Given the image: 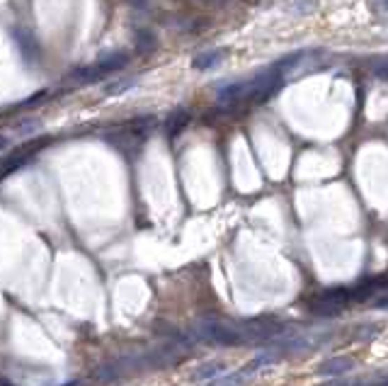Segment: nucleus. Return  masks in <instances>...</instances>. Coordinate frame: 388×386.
Returning a JSON list of instances; mask_svg holds the SVG:
<instances>
[{
    "mask_svg": "<svg viewBox=\"0 0 388 386\" xmlns=\"http://www.w3.org/2000/svg\"><path fill=\"white\" fill-rule=\"evenodd\" d=\"M347 369H352V359L350 357H335V359H328V362L320 364L318 372L323 374V377H330V374H342V372H347Z\"/></svg>",
    "mask_w": 388,
    "mask_h": 386,
    "instance_id": "7",
    "label": "nucleus"
},
{
    "mask_svg": "<svg viewBox=\"0 0 388 386\" xmlns=\"http://www.w3.org/2000/svg\"><path fill=\"white\" fill-rule=\"evenodd\" d=\"M371 5H376L379 8V13H386V0H369Z\"/></svg>",
    "mask_w": 388,
    "mask_h": 386,
    "instance_id": "12",
    "label": "nucleus"
},
{
    "mask_svg": "<svg viewBox=\"0 0 388 386\" xmlns=\"http://www.w3.org/2000/svg\"><path fill=\"white\" fill-rule=\"evenodd\" d=\"M350 302H352L350 287L328 289V292H323L320 297H315L311 302V313H315V316H338Z\"/></svg>",
    "mask_w": 388,
    "mask_h": 386,
    "instance_id": "2",
    "label": "nucleus"
},
{
    "mask_svg": "<svg viewBox=\"0 0 388 386\" xmlns=\"http://www.w3.org/2000/svg\"><path fill=\"white\" fill-rule=\"evenodd\" d=\"M221 59H223V52H204L192 61V68L194 70H209L216 64H221Z\"/></svg>",
    "mask_w": 388,
    "mask_h": 386,
    "instance_id": "8",
    "label": "nucleus"
},
{
    "mask_svg": "<svg viewBox=\"0 0 388 386\" xmlns=\"http://www.w3.org/2000/svg\"><path fill=\"white\" fill-rule=\"evenodd\" d=\"M223 364L221 362H211V364H204L199 372H194V379H211V377H218V374H223Z\"/></svg>",
    "mask_w": 388,
    "mask_h": 386,
    "instance_id": "9",
    "label": "nucleus"
},
{
    "mask_svg": "<svg viewBox=\"0 0 388 386\" xmlns=\"http://www.w3.org/2000/svg\"><path fill=\"white\" fill-rule=\"evenodd\" d=\"M187 121H190V112H187V110H177V112H172V114L167 117V121H165L167 134H170V136L180 134V131L187 126Z\"/></svg>",
    "mask_w": 388,
    "mask_h": 386,
    "instance_id": "6",
    "label": "nucleus"
},
{
    "mask_svg": "<svg viewBox=\"0 0 388 386\" xmlns=\"http://www.w3.org/2000/svg\"><path fill=\"white\" fill-rule=\"evenodd\" d=\"M129 64V56L124 54H112L107 59L97 61L95 66H88V68H78L73 73V80H80V83H93V80H100L105 75L114 73V70H121Z\"/></svg>",
    "mask_w": 388,
    "mask_h": 386,
    "instance_id": "3",
    "label": "nucleus"
},
{
    "mask_svg": "<svg viewBox=\"0 0 388 386\" xmlns=\"http://www.w3.org/2000/svg\"><path fill=\"white\" fill-rule=\"evenodd\" d=\"M204 3H221V0H204Z\"/></svg>",
    "mask_w": 388,
    "mask_h": 386,
    "instance_id": "14",
    "label": "nucleus"
},
{
    "mask_svg": "<svg viewBox=\"0 0 388 386\" xmlns=\"http://www.w3.org/2000/svg\"><path fill=\"white\" fill-rule=\"evenodd\" d=\"M13 39H15V44H17L20 54H22V59L27 61V64L37 61V56H39V44H37V39H34V34L29 32V29L17 27V29L13 32Z\"/></svg>",
    "mask_w": 388,
    "mask_h": 386,
    "instance_id": "4",
    "label": "nucleus"
},
{
    "mask_svg": "<svg viewBox=\"0 0 388 386\" xmlns=\"http://www.w3.org/2000/svg\"><path fill=\"white\" fill-rule=\"evenodd\" d=\"M386 287V277H374V279H364L361 284L352 289V302H364V299H371L376 292H384Z\"/></svg>",
    "mask_w": 388,
    "mask_h": 386,
    "instance_id": "5",
    "label": "nucleus"
},
{
    "mask_svg": "<svg viewBox=\"0 0 388 386\" xmlns=\"http://www.w3.org/2000/svg\"><path fill=\"white\" fill-rule=\"evenodd\" d=\"M136 44H139L141 52H151L153 44H156V39H153L151 32H146V29H139V32H136Z\"/></svg>",
    "mask_w": 388,
    "mask_h": 386,
    "instance_id": "10",
    "label": "nucleus"
},
{
    "mask_svg": "<svg viewBox=\"0 0 388 386\" xmlns=\"http://www.w3.org/2000/svg\"><path fill=\"white\" fill-rule=\"evenodd\" d=\"M8 146H10V139H8V136H0V151L8 149Z\"/></svg>",
    "mask_w": 388,
    "mask_h": 386,
    "instance_id": "13",
    "label": "nucleus"
},
{
    "mask_svg": "<svg viewBox=\"0 0 388 386\" xmlns=\"http://www.w3.org/2000/svg\"><path fill=\"white\" fill-rule=\"evenodd\" d=\"M192 335L197 340L216 343V345H241L243 343L236 326H226V323H218V321H202L192 331Z\"/></svg>",
    "mask_w": 388,
    "mask_h": 386,
    "instance_id": "1",
    "label": "nucleus"
},
{
    "mask_svg": "<svg viewBox=\"0 0 388 386\" xmlns=\"http://www.w3.org/2000/svg\"><path fill=\"white\" fill-rule=\"evenodd\" d=\"M131 80H126V83H117V85H110V90H107V95H119V93H124L126 88H131Z\"/></svg>",
    "mask_w": 388,
    "mask_h": 386,
    "instance_id": "11",
    "label": "nucleus"
}]
</instances>
